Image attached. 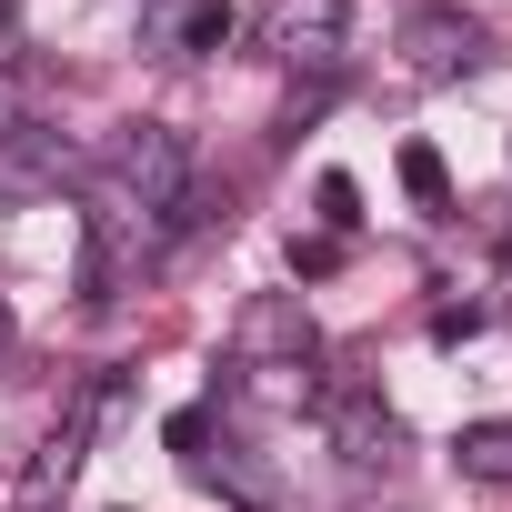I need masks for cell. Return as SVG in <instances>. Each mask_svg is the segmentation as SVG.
<instances>
[{
    "label": "cell",
    "mask_w": 512,
    "mask_h": 512,
    "mask_svg": "<svg viewBox=\"0 0 512 512\" xmlns=\"http://www.w3.org/2000/svg\"><path fill=\"white\" fill-rule=\"evenodd\" d=\"M0 352H11V312H0Z\"/></svg>",
    "instance_id": "14"
},
{
    "label": "cell",
    "mask_w": 512,
    "mask_h": 512,
    "mask_svg": "<svg viewBox=\"0 0 512 512\" xmlns=\"http://www.w3.org/2000/svg\"><path fill=\"white\" fill-rule=\"evenodd\" d=\"M482 61V21L472 11H412L402 21V71L412 81H462Z\"/></svg>",
    "instance_id": "3"
},
{
    "label": "cell",
    "mask_w": 512,
    "mask_h": 512,
    "mask_svg": "<svg viewBox=\"0 0 512 512\" xmlns=\"http://www.w3.org/2000/svg\"><path fill=\"white\" fill-rule=\"evenodd\" d=\"M231 41V0H191L181 11V51H221Z\"/></svg>",
    "instance_id": "11"
},
{
    "label": "cell",
    "mask_w": 512,
    "mask_h": 512,
    "mask_svg": "<svg viewBox=\"0 0 512 512\" xmlns=\"http://www.w3.org/2000/svg\"><path fill=\"white\" fill-rule=\"evenodd\" d=\"M41 121V71H0V131H31Z\"/></svg>",
    "instance_id": "10"
},
{
    "label": "cell",
    "mask_w": 512,
    "mask_h": 512,
    "mask_svg": "<svg viewBox=\"0 0 512 512\" xmlns=\"http://www.w3.org/2000/svg\"><path fill=\"white\" fill-rule=\"evenodd\" d=\"M452 472L462 482H512V422H462L452 432Z\"/></svg>",
    "instance_id": "8"
},
{
    "label": "cell",
    "mask_w": 512,
    "mask_h": 512,
    "mask_svg": "<svg viewBox=\"0 0 512 512\" xmlns=\"http://www.w3.org/2000/svg\"><path fill=\"white\" fill-rule=\"evenodd\" d=\"M81 452H91V432H81V422H61V432L31 452V472H21V512H51V492H71Z\"/></svg>",
    "instance_id": "7"
},
{
    "label": "cell",
    "mask_w": 512,
    "mask_h": 512,
    "mask_svg": "<svg viewBox=\"0 0 512 512\" xmlns=\"http://www.w3.org/2000/svg\"><path fill=\"white\" fill-rule=\"evenodd\" d=\"M262 51L282 61V71H342V51H352V0H272L262 11Z\"/></svg>",
    "instance_id": "2"
},
{
    "label": "cell",
    "mask_w": 512,
    "mask_h": 512,
    "mask_svg": "<svg viewBox=\"0 0 512 512\" xmlns=\"http://www.w3.org/2000/svg\"><path fill=\"white\" fill-rule=\"evenodd\" d=\"M322 221H332V231H352V221H362V191H352L342 171H322Z\"/></svg>",
    "instance_id": "12"
},
{
    "label": "cell",
    "mask_w": 512,
    "mask_h": 512,
    "mask_svg": "<svg viewBox=\"0 0 512 512\" xmlns=\"http://www.w3.org/2000/svg\"><path fill=\"white\" fill-rule=\"evenodd\" d=\"M61 181H71V141H61L51 121L0 131V201H51Z\"/></svg>",
    "instance_id": "6"
},
{
    "label": "cell",
    "mask_w": 512,
    "mask_h": 512,
    "mask_svg": "<svg viewBox=\"0 0 512 512\" xmlns=\"http://www.w3.org/2000/svg\"><path fill=\"white\" fill-rule=\"evenodd\" d=\"M332 262H342V241H292V272H312V282H322Z\"/></svg>",
    "instance_id": "13"
},
{
    "label": "cell",
    "mask_w": 512,
    "mask_h": 512,
    "mask_svg": "<svg viewBox=\"0 0 512 512\" xmlns=\"http://www.w3.org/2000/svg\"><path fill=\"white\" fill-rule=\"evenodd\" d=\"M201 171H191V141L181 131H161V121H131L121 141H111V191L131 201V211H151L171 241H181V191H191Z\"/></svg>",
    "instance_id": "1"
},
{
    "label": "cell",
    "mask_w": 512,
    "mask_h": 512,
    "mask_svg": "<svg viewBox=\"0 0 512 512\" xmlns=\"http://www.w3.org/2000/svg\"><path fill=\"white\" fill-rule=\"evenodd\" d=\"M402 191H412V201H442V191H452V171H442L432 141H402Z\"/></svg>",
    "instance_id": "9"
},
{
    "label": "cell",
    "mask_w": 512,
    "mask_h": 512,
    "mask_svg": "<svg viewBox=\"0 0 512 512\" xmlns=\"http://www.w3.org/2000/svg\"><path fill=\"white\" fill-rule=\"evenodd\" d=\"M312 402H322V422H332V452H342V462H392L402 422H392V402H382V392H362V382H322Z\"/></svg>",
    "instance_id": "4"
},
{
    "label": "cell",
    "mask_w": 512,
    "mask_h": 512,
    "mask_svg": "<svg viewBox=\"0 0 512 512\" xmlns=\"http://www.w3.org/2000/svg\"><path fill=\"white\" fill-rule=\"evenodd\" d=\"M312 362V312L302 302H251L241 312V372H302Z\"/></svg>",
    "instance_id": "5"
}]
</instances>
